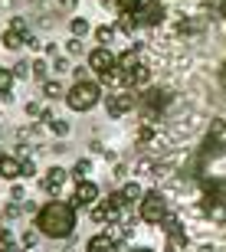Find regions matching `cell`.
Masks as SVG:
<instances>
[{
  "label": "cell",
  "mask_w": 226,
  "mask_h": 252,
  "mask_svg": "<svg viewBox=\"0 0 226 252\" xmlns=\"http://www.w3.org/2000/svg\"><path fill=\"white\" fill-rule=\"evenodd\" d=\"M36 226H39V233L49 236V239H66L75 229V206L63 203V200H53V203H46L39 210Z\"/></svg>",
  "instance_id": "obj_1"
},
{
  "label": "cell",
  "mask_w": 226,
  "mask_h": 252,
  "mask_svg": "<svg viewBox=\"0 0 226 252\" xmlns=\"http://www.w3.org/2000/svg\"><path fill=\"white\" fill-rule=\"evenodd\" d=\"M98 98H102V92H98V85H95L92 79H79L66 92V105L72 112H89V108L98 105Z\"/></svg>",
  "instance_id": "obj_2"
},
{
  "label": "cell",
  "mask_w": 226,
  "mask_h": 252,
  "mask_svg": "<svg viewBox=\"0 0 226 252\" xmlns=\"http://www.w3.org/2000/svg\"><path fill=\"white\" fill-rule=\"evenodd\" d=\"M89 69H92L102 82H108V79H115V69H118V56H115L108 46H98V49H92L89 53Z\"/></svg>",
  "instance_id": "obj_3"
},
{
  "label": "cell",
  "mask_w": 226,
  "mask_h": 252,
  "mask_svg": "<svg viewBox=\"0 0 226 252\" xmlns=\"http://www.w3.org/2000/svg\"><path fill=\"white\" fill-rule=\"evenodd\" d=\"M141 220L144 223H164L167 220V200H164V193L161 190H151V193H144L141 200Z\"/></svg>",
  "instance_id": "obj_4"
},
{
  "label": "cell",
  "mask_w": 226,
  "mask_h": 252,
  "mask_svg": "<svg viewBox=\"0 0 226 252\" xmlns=\"http://www.w3.org/2000/svg\"><path fill=\"white\" fill-rule=\"evenodd\" d=\"M105 108H108L112 118H122V115H128L134 108V95L131 92H115V95L105 98Z\"/></svg>",
  "instance_id": "obj_5"
},
{
  "label": "cell",
  "mask_w": 226,
  "mask_h": 252,
  "mask_svg": "<svg viewBox=\"0 0 226 252\" xmlns=\"http://www.w3.org/2000/svg\"><path fill=\"white\" fill-rule=\"evenodd\" d=\"M138 17H141L144 27H161V23H164V17H167V10H164V3L151 0V3H144V7L138 10Z\"/></svg>",
  "instance_id": "obj_6"
},
{
  "label": "cell",
  "mask_w": 226,
  "mask_h": 252,
  "mask_svg": "<svg viewBox=\"0 0 226 252\" xmlns=\"http://www.w3.org/2000/svg\"><path fill=\"white\" fill-rule=\"evenodd\" d=\"M95 200H98V187H95L92 180H82V184L75 187V196H72V203H75V206H92Z\"/></svg>",
  "instance_id": "obj_7"
},
{
  "label": "cell",
  "mask_w": 226,
  "mask_h": 252,
  "mask_svg": "<svg viewBox=\"0 0 226 252\" xmlns=\"http://www.w3.org/2000/svg\"><path fill=\"white\" fill-rule=\"evenodd\" d=\"M63 184H66V170L63 167H49L46 177H43V190H46V193H59Z\"/></svg>",
  "instance_id": "obj_8"
},
{
  "label": "cell",
  "mask_w": 226,
  "mask_h": 252,
  "mask_svg": "<svg viewBox=\"0 0 226 252\" xmlns=\"http://www.w3.org/2000/svg\"><path fill=\"white\" fill-rule=\"evenodd\" d=\"M0 177H3V180H17V177H23V160H17V158H3V154H0Z\"/></svg>",
  "instance_id": "obj_9"
},
{
  "label": "cell",
  "mask_w": 226,
  "mask_h": 252,
  "mask_svg": "<svg viewBox=\"0 0 226 252\" xmlns=\"http://www.w3.org/2000/svg\"><path fill=\"white\" fill-rule=\"evenodd\" d=\"M115 249H118V243H115L108 233L92 236V239H89V246H85V252H115Z\"/></svg>",
  "instance_id": "obj_10"
},
{
  "label": "cell",
  "mask_w": 226,
  "mask_h": 252,
  "mask_svg": "<svg viewBox=\"0 0 226 252\" xmlns=\"http://www.w3.org/2000/svg\"><path fill=\"white\" fill-rule=\"evenodd\" d=\"M167 95H170L167 89H148V92H144V102H148V105H154V108H164V105L170 102Z\"/></svg>",
  "instance_id": "obj_11"
},
{
  "label": "cell",
  "mask_w": 226,
  "mask_h": 252,
  "mask_svg": "<svg viewBox=\"0 0 226 252\" xmlns=\"http://www.w3.org/2000/svg\"><path fill=\"white\" fill-rule=\"evenodd\" d=\"M27 33H17V30H3V46L7 49H20V46H27Z\"/></svg>",
  "instance_id": "obj_12"
},
{
  "label": "cell",
  "mask_w": 226,
  "mask_h": 252,
  "mask_svg": "<svg viewBox=\"0 0 226 252\" xmlns=\"http://www.w3.org/2000/svg\"><path fill=\"white\" fill-rule=\"evenodd\" d=\"M138 27H141V17H138V13H122V20H118V30H122V33L131 36Z\"/></svg>",
  "instance_id": "obj_13"
},
{
  "label": "cell",
  "mask_w": 226,
  "mask_h": 252,
  "mask_svg": "<svg viewBox=\"0 0 226 252\" xmlns=\"http://www.w3.org/2000/svg\"><path fill=\"white\" fill-rule=\"evenodd\" d=\"M138 53H134V49H128V53H122V56H118V69H122V72H131V69H138ZM118 72V75H122Z\"/></svg>",
  "instance_id": "obj_14"
},
{
  "label": "cell",
  "mask_w": 226,
  "mask_h": 252,
  "mask_svg": "<svg viewBox=\"0 0 226 252\" xmlns=\"http://www.w3.org/2000/svg\"><path fill=\"white\" fill-rule=\"evenodd\" d=\"M89 174H92V160H75V167H72V177L79 180V184H82V180H89Z\"/></svg>",
  "instance_id": "obj_15"
},
{
  "label": "cell",
  "mask_w": 226,
  "mask_h": 252,
  "mask_svg": "<svg viewBox=\"0 0 226 252\" xmlns=\"http://www.w3.org/2000/svg\"><path fill=\"white\" fill-rule=\"evenodd\" d=\"M49 63L46 59H33V79H39V82H49Z\"/></svg>",
  "instance_id": "obj_16"
},
{
  "label": "cell",
  "mask_w": 226,
  "mask_h": 252,
  "mask_svg": "<svg viewBox=\"0 0 226 252\" xmlns=\"http://www.w3.org/2000/svg\"><path fill=\"white\" fill-rule=\"evenodd\" d=\"M122 193H125V200H128V203H134V200L141 203V200H144V190L138 187V184H125V190H122Z\"/></svg>",
  "instance_id": "obj_17"
},
{
  "label": "cell",
  "mask_w": 226,
  "mask_h": 252,
  "mask_svg": "<svg viewBox=\"0 0 226 252\" xmlns=\"http://www.w3.org/2000/svg\"><path fill=\"white\" fill-rule=\"evenodd\" d=\"M43 95H46V98H66L63 85H59V82H53V79H49V82H43Z\"/></svg>",
  "instance_id": "obj_18"
},
{
  "label": "cell",
  "mask_w": 226,
  "mask_h": 252,
  "mask_svg": "<svg viewBox=\"0 0 226 252\" xmlns=\"http://www.w3.org/2000/svg\"><path fill=\"white\" fill-rule=\"evenodd\" d=\"M69 30H72V36H75V39H82L85 33H89V20H85V17H75L72 23H69Z\"/></svg>",
  "instance_id": "obj_19"
},
{
  "label": "cell",
  "mask_w": 226,
  "mask_h": 252,
  "mask_svg": "<svg viewBox=\"0 0 226 252\" xmlns=\"http://www.w3.org/2000/svg\"><path fill=\"white\" fill-rule=\"evenodd\" d=\"M115 7H118V13H138L144 3L141 0H115Z\"/></svg>",
  "instance_id": "obj_20"
},
{
  "label": "cell",
  "mask_w": 226,
  "mask_h": 252,
  "mask_svg": "<svg viewBox=\"0 0 226 252\" xmlns=\"http://www.w3.org/2000/svg\"><path fill=\"white\" fill-rule=\"evenodd\" d=\"M13 79H17V75H13V69H0V98H3V95L10 92Z\"/></svg>",
  "instance_id": "obj_21"
},
{
  "label": "cell",
  "mask_w": 226,
  "mask_h": 252,
  "mask_svg": "<svg viewBox=\"0 0 226 252\" xmlns=\"http://www.w3.org/2000/svg\"><path fill=\"white\" fill-rule=\"evenodd\" d=\"M46 128L53 131V134H59V138H66V134H69V122H63V118H53Z\"/></svg>",
  "instance_id": "obj_22"
},
{
  "label": "cell",
  "mask_w": 226,
  "mask_h": 252,
  "mask_svg": "<svg viewBox=\"0 0 226 252\" xmlns=\"http://www.w3.org/2000/svg\"><path fill=\"white\" fill-rule=\"evenodd\" d=\"M13 75H17V79H30V75H33V63H27V59L17 63L13 65Z\"/></svg>",
  "instance_id": "obj_23"
},
{
  "label": "cell",
  "mask_w": 226,
  "mask_h": 252,
  "mask_svg": "<svg viewBox=\"0 0 226 252\" xmlns=\"http://www.w3.org/2000/svg\"><path fill=\"white\" fill-rule=\"evenodd\" d=\"M7 30H17V33H27V36H30V27H27V20H23V17H13Z\"/></svg>",
  "instance_id": "obj_24"
},
{
  "label": "cell",
  "mask_w": 226,
  "mask_h": 252,
  "mask_svg": "<svg viewBox=\"0 0 226 252\" xmlns=\"http://www.w3.org/2000/svg\"><path fill=\"white\" fill-rule=\"evenodd\" d=\"M112 36H115V30H112V27H98V30H95V39H98V43H108Z\"/></svg>",
  "instance_id": "obj_25"
},
{
  "label": "cell",
  "mask_w": 226,
  "mask_h": 252,
  "mask_svg": "<svg viewBox=\"0 0 226 252\" xmlns=\"http://www.w3.org/2000/svg\"><path fill=\"white\" fill-rule=\"evenodd\" d=\"M66 53H69V56H79V53H82V39H69V43H66Z\"/></svg>",
  "instance_id": "obj_26"
},
{
  "label": "cell",
  "mask_w": 226,
  "mask_h": 252,
  "mask_svg": "<svg viewBox=\"0 0 226 252\" xmlns=\"http://www.w3.org/2000/svg\"><path fill=\"white\" fill-rule=\"evenodd\" d=\"M223 131H226V122H223V118H213V125H210V134H213V138H220Z\"/></svg>",
  "instance_id": "obj_27"
},
{
  "label": "cell",
  "mask_w": 226,
  "mask_h": 252,
  "mask_svg": "<svg viewBox=\"0 0 226 252\" xmlns=\"http://www.w3.org/2000/svg\"><path fill=\"white\" fill-rule=\"evenodd\" d=\"M164 229H167L170 236H180V223L177 220H164Z\"/></svg>",
  "instance_id": "obj_28"
},
{
  "label": "cell",
  "mask_w": 226,
  "mask_h": 252,
  "mask_svg": "<svg viewBox=\"0 0 226 252\" xmlns=\"http://www.w3.org/2000/svg\"><path fill=\"white\" fill-rule=\"evenodd\" d=\"M23 246H27V249H33V246H36V233H33V229H27V233H23Z\"/></svg>",
  "instance_id": "obj_29"
},
{
  "label": "cell",
  "mask_w": 226,
  "mask_h": 252,
  "mask_svg": "<svg viewBox=\"0 0 226 252\" xmlns=\"http://www.w3.org/2000/svg\"><path fill=\"white\" fill-rule=\"evenodd\" d=\"M7 243H13V233L3 226V229H0V246H7Z\"/></svg>",
  "instance_id": "obj_30"
},
{
  "label": "cell",
  "mask_w": 226,
  "mask_h": 252,
  "mask_svg": "<svg viewBox=\"0 0 226 252\" xmlns=\"http://www.w3.org/2000/svg\"><path fill=\"white\" fill-rule=\"evenodd\" d=\"M36 167H33V160H23V177H33Z\"/></svg>",
  "instance_id": "obj_31"
},
{
  "label": "cell",
  "mask_w": 226,
  "mask_h": 252,
  "mask_svg": "<svg viewBox=\"0 0 226 252\" xmlns=\"http://www.w3.org/2000/svg\"><path fill=\"white\" fill-rule=\"evenodd\" d=\"M53 69H56V72H66V69H69V59H56V63H53Z\"/></svg>",
  "instance_id": "obj_32"
},
{
  "label": "cell",
  "mask_w": 226,
  "mask_h": 252,
  "mask_svg": "<svg viewBox=\"0 0 226 252\" xmlns=\"http://www.w3.org/2000/svg\"><path fill=\"white\" fill-rule=\"evenodd\" d=\"M75 3L79 0H59V10H75Z\"/></svg>",
  "instance_id": "obj_33"
},
{
  "label": "cell",
  "mask_w": 226,
  "mask_h": 252,
  "mask_svg": "<svg viewBox=\"0 0 226 252\" xmlns=\"http://www.w3.org/2000/svg\"><path fill=\"white\" fill-rule=\"evenodd\" d=\"M3 213H7V216H10V220H13V216H20V206H17V203H10V206H7V210H3Z\"/></svg>",
  "instance_id": "obj_34"
},
{
  "label": "cell",
  "mask_w": 226,
  "mask_h": 252,
  "mask_svg": "<svg viewBox=\"0 0 226 252\" xmlns=\"http://www.w3.org/2000/svg\"><path fill=\"white\" fill-rule=\"evenodd\" d=\"M27 115H43V112H39V105H33V102H27Z\"/></svg>",
  "instance_id": "obj_35"
},
{
  "label": "cell",
  "mask_w": 226,
  "mask_h": 252,
  "mask_svg": "<svg viewBox=\"0 0 226 252\" xmlns=\"http://www.w3.org/2000/svg\"><path fill=\"white\" fill-rule=\"evenodd\" d=\"M0 252H20V249H17L13 243H7V246H0Z\"/></svg>",
  "instance_id": "obj_36"
},
{
  "label": "cell",
  "mask_w": 226,
  "mask_h": 252,
  "mask_svg": "<svg viewBox=\"0 0 226 252\" xmlns=\"http://www.w3.org/2000/svg\"><path fill=\"white\" fill-rule=\"evenodd\" d=\"M134 252H151V249H134Z\"/></svg>",
  "instance_id": "obj_37"
}]
</instances>
